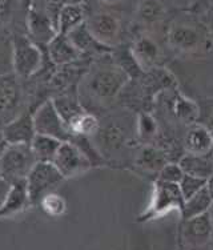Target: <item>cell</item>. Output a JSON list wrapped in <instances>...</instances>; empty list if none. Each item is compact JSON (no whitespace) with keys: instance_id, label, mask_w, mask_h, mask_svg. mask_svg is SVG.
<instances>
[{"instance_id":"5b68a950","label":"cell","mask_w":213,"mask_h":250,"mask_svg":"<svg viewBox=\"0 0 213 250\" xmlns=\"http://www.w3.org/2000/svg\"><path fill=\"white\" fill-rule=\"evenodd\" d=\"M65 178L62 176L53 163L35 164L25 180L28 189L29 198L32 205H39L40 200L51 192H55V188L59 187Z\"/></svg>"},{"instance_id":"d590c367","label":"cell","mask_w":213,"mask_h":250,"mask_svg":"<svg viewBox=\"0 0 213 250\" xmlns=\"http://www.w3.org/2000/svg\"><path fill=\"white\" fill-rule=\"evenodd\" d=\"M44 3H47V4H67L68 1H65V0H43Z\"/></svg>"},{"instance_id":"ba28073f","label":"cell","mask_w":213,"mask_h":250,"mask_svg":"<svg viewBox=\"0 0 213 250\" xmlns=\"http://www.w3.org/2000/svg\"><path fill=\"white\" fill-rule=\"evenodd\" d=\"M34 124L36 133L51 136L60 141H72L73 136L68 129L65 121L59 115L52 100L44 101L34 112Z\"/></svg>"},{"instance_id":"30bf717a","label":"cell","mask_w":213,"mask_h":250,"mask_svg":"<svg viewBox=\"0 0 213 250\" xmlns=\"http://www.w3.org/2000/svg\"><path fill=\"white\" fill-rule=\"evenodd\" d=\"M97 150L100 153H116L128 141V129L126 124L116 119L100 123V128L95 137Z\"/></svg>"},{"instance_id":"7a4b0ae2","label":"cell","mask_w":213,"mask_h":250,"mask_svg":"<svg viewBox=\"0 0 213 250\" xmlns=\"http://www.w3.org/2000/svg\"><path fill=\"white\" fill-rule=\"evenodd\" d=\"M184 196L180 190L179 184L163 183V181L156 180L149 205L139 217V221H150V220L165 216L172 210H177L181 214L183 208H184Z\"/></svg>"},{"instance_id":"8992f818","label":"cell","mask_w":213,"mask_h":250,"mask_svg":"<svg viewBox=\"0 0 213 250\" xmlns=\"http://www.w3.org/2000/svg\"><path fill=\"white\" fill-rule=\"evenodd\" d=\"M52 163L65 180L79 177L93 167L87 154L73 141H64L60 145Z\"/></svg>"},{"instance_id":"f546056e","label":"cell","mask_w":213,"mask_h":250,"mask_svg":"<svg viewBox=\"0 0 213 250\" xmlns=\"http://www.w3.org/2000/svg\"><path fill=\"white\" fill-rule=\"evenodd\" d=\"M205 185H207V180L200 177H194V176L185 173L183 176V178H181V181L179 183L180 190H181L183 196H184V200L192 197L193 194L200 192Z\"/></svg>"},{"instance_id":"603a6c76","label":"cell","mask_w":213,"mask_h":250,"mask_svg":"<svg viewBox=\"0 0 213 250\" xmlns=\"http://www.w3.org/2000/svg\"><path fill=\"white\" fill-rule=\"evenodd\" d=\"M100 123L99 117L93 115L91 112H83L82 115L78 116L75 120L68 125V129L71 130L73 139L75 137H88L92 139L96 136L100 128Z\"/></svg>"},{"instance_id":"836d02e7","label":"cell","mask_w":213,"mask_h":250,"mask_svg":"<svg viewBox=\"0 0 213 250\" xmlns=\"http://www.w3.org/2000/svg\"><path fill=\"white\" fill-rule=\"evenodd\" d=\"M8 146H10V144H8L7 139H5L3 130L0 129V159H1V156L4 154V152L7 150V148H8Z\"/></svg>"},{"instance_id":"74e56055","label":"cell","mask_w":213,"mask_h":250,"mask_svg":"<svg viewBox=\"0 0 213 250\" xmlns=\"http://www.w3.org/2000/svg\"><path fill=\"white\" fill-rule=\"evenodd\" d=\"M208 214H209V217H211V220H212V222H213V201H212V205H211V208H209Z\"/></svg>"},{"instance_id":"4fadbf2b","label":"cell","mask_w":213,"mask_h":250,"mask_svg":"<svg viewBox=\"0 0 213 250\" xmlns=\"http://www.w3.org/2000/svg\"><path fill=\"white\" fill-rule=\"evenodd\" d=\"M19 80L15 72L0 75V115H12L20 106L23 91Z\"/></svg>"},{"instance_id":"8d00e7d4","label":"cell","mask_w":213,"mask_h":250,"mask_svg":"<svg viewBox=\"0 0 213 250\" xmlns=\"http://www.w3.org/2000/svg\"><path fill=\"white\" fill-rule=\"evenodd\" d=\"M207 126H208L209 129H211V132H212V133H213V113H212V116H211V120H209V125H207Z\"/></svg>"},{"instance_id":"d4e9b609","label":"cell","mask_w":213,"mask_h":250,"mask_svg":"<svg viewBox=\"0 0 213 250\" xmlns=\"http://www.w3.org/2000/svg\"><path fill=\"white\" fill-rule=\"evenodd\" d=\"M212 197L209 194L207 187H204L200 192L193 194L192 197L187 198L184 201V208H183V212H181V218L183 221L192 218V217L200 216L204 213H208L209 208L212 205Z\"/></svg>"},{"instance_id":"7c38bea8","label":"cell","mask_w":213,"mask_h":250,"mask_svg":"<svg viewBox=\"0 0 213 250\" xmlns=\"http://www.w3.org/2000/svg\"><path fill=\"white\" fill-rule=\"evenodd\" d=\"M8 144H27L31 145L32 140L36 136V129L34 124V113L23 112L11 119L1 128Z\"/></svg>"},{"instance_id":"3957f363","label":"cell","mask_w":213,"mask_h":250,"mask_svg":"<svg viewBox=\"0 0 213 250\" xmlns=\"http://www.w3.org/2000/svg\"><path fill=\"white\" fill-rule=\"evenodd\" d=\"M36 163L31 145H10L0 159V174L11 184L25 181Z\"/></svg>"},{"instance_id":"ffe728a7","label":"cell","mask_w":213,"mask_h":250,"mask_svg":"<svg viewBox=\"0 0 213 250\" xmlns=\"http://www.w3.org/2000/svg\"><path fill=\"white\" fill-rule=\"evenodd\" d=\"M180 167L185 174L208 180L213 174V159L207 156L185 153L179 161Z\"/></svg>"},{"instance_id":"f35d334b","label":"cell","mask_w":213,"mask_h":250,"mask_svg":"<svg viewBox=\"0 0 213 250\" xmlns=\"http://www.w3.org/2000/svg\"><path fill=\"white\" fill-rule=\"evenodd\" d=\"M212 29H213V16H212Z\"/></svg>"},{"instance_id":"52a82bcc","label":"cell","mask_w":213,"mask_h":250,"mask_svg":"<svg viewBox=\"0 0 213 250\" xmlns=\"http://www.w3.org/2000/svg\"><path fill=\"white\" fill-rule=\"evenodd\" d=\"M89 32L99 43L109 48L120 42L121 20L113 11H96L85 20Z\"/></svg>"},{"instance_id":"e0dca14e","label":"cell","mask_w":213,"mask_h":250,"mask_svg":"<svg viewBox=\"0 0 213 250\" xmlns=\"http://www.w3.org/2000/svg\"><path fill=\"white\" fill-rule=\"evenodd\" d=\"M131 52L143 71H150L156 68V64L161 58V49L159 44L149 35H143L139 39H136Z\"/></svg>"},{"instance_id":"4dcf8cb0","label":"cell","mask_w":213,"mask_h":250,"mask_svg":"<svg viewBox=\"0 0 213 250\" xmlns=\"http://www.w3.org/2000/svg\"><path fill=\"white\" fill-rule=\"evenodd\" d=\"M183 176H184V170L181 169L180 164L168 161L157 173V180L163 181V183L179 184Z\"/></svg>"},{"instance_id":"6da1fadb","label":"cell","mask_w":213,"mask_h":250,"mask_svg":"<svg viewBox=\"0 0 213 250\" xmlns=\"http://www.w3.org/2000/svg\"><path fill=\"white\" fill-rule=\"evenodd\" d=\"M128 80V73L119 64L99 65L89 71L84 77L80 87V97H85L97 105L111 103L126 87Z\"/></svg>"},{"instance_id":"83f0119b","label":"cell","mask_w":213,"mask_h":250,"mask_svg":"<svg viewBox=\"0 0 213 250\" xmlns=\"http://www.w3.org/2000/svg\"><path fill=\"white\" fill-rule=\"evenodd\" d=\"M173 112L176 117L185 124H194L199 119L200 109L196 103L184 96H177L173 101Z\"/></svg>"},{"instance_id":"9a60e30c","label":"cell","mask_w":213,"mask_h":250,"mask_svg":"<svg viewBox=\"0 0 213 250\" xmlns=\"http://www.w3.org/2000/svg\"><path fill=\"white\" fill-rule=\"evenodd\" d=\"M184 149L187 153L207 156L213 150V133L207 125L191 124L184 136Z\"/></svg>"},{"instance_id":"e575fe53","label":"cell","mask_w":213,"mask_h":250,"mask_svg":"<svg viewBox=\"0 0 213 250\" xmlns=\"http://www.w3.org/2000/svg\"><path fill=\"white\" fill-rule=\"evenodd\" d=\"M205 187H207V189H208L209 194H211V197H212L213 200V174L208 178V180H207V185H205Z\"/></svg>"},{"instance_id":"ac0fdd59","label":"cell","mask_w":213,"mask_h":250,"mask_svg":"<svg viewBox=\"0 0 213 250\" xmlns=\"http://www.w3.org/2000/svg\"><path fill=\"white\" fill-rule=\"evenodd\" d=\"M28 189L25 181L12 184L8 196L0 207V218H10L16 214L25 212L28 207H31Z\"/></svg>"},{"instance_id":"5bb4252c","label":"cell","mask_w":213,"mask_h":250,"mask_svg":"<svg viewBox=\"0 0 213 250\" xmlns=\"http://www.w3.org/2000/svg\"><path fill=\"white\" fill-rule=\"evenodd\" d=\"M213 233V222L208 213L184 220L183 240L187 245L199 248L205 245Z\"/></svg>"},{"instance_id":"d6a6232c","label":"cell","mask_w":213,"mask_h":250,"mask_svg":"<svg viewBox=\"0 0 213 250\" xmlns=\"http://www.w3.org/2000/svg\"><path fill=\"white\" fill-rule=\"evenodd\" d=\"M11 187H12V184L10 181H7L1 174H0V207L3 205V202L8 196V193L11 190Z\"/></svg>"},{"instance_id":"4316f807","label":"cell","mask_w":213,"mask_h":250,"mask_svg":"<svg viewBox=\"0 0 213 250\" xmlns=\"http://www.w3.org/2000/svg\"><path fill=\"white\" fill-rule=\"evenodd\" d=\"M68 38L71 39V42L75 44V47L82 53L93 52V51H97L100 48H106L93 38V35L88 29L87 23H83L82 25H79L78 28L73 29L72 32H69Z\"/></svg>"},{"instance_id":"cb8c5ba5","label":"cell","mask_w":213,"mask_h":250,"mask_svg":"<svg viewBox=\"0 0 213 250\" xmlns=\"http://www.w3.org/2000/svg\"><path fill=\"white\" fill-rule=\"evenodd\" d=\"M53 103V105L56 108V111L59 112V115L62 116V119L65 121L67 126L72 123L78 116H80L83 112H85L87 109L83 106L82 101L79 100V97L69 96V95H60L51 99ZM71 132V130H69Z\"/></svg>"},{"instance_id":"44dd1931","label":"cell","mask_w":213,"mask_h":250,"mask_svg":"<svg viewBox=\"0 0 213 250\" xmlns=\"http://www.w3.org/2000/svg\"><path fill=\"white\" fill-rule=\"evenodd\" d=\"M135 161L136 165L143 170L155 172V173H159L161 168L168 163L163 149L153 145H143L136 153Z\"/></svg>"},{"instance_id":"2e32d148","label":"cell","mask_w":213,"mask_h":250,"mask_svg":"<svg viewBox=\"0 0 213 250\" xmlns=\"http://www.w3.org/2000/svg\"><path fill=\"white\" fill-rule=\"evenodd\" d=\"M48 58L52 64L58 67H65L78 62L83 53L79 51L75 44L68 38V35L58 34L47 45Z\"/></svg>"},{"instance_id":"7402d4cb","label":"cell","mask_w":213,"mask_h":250,"mask_svg":"<svg viewBox=\"0 0 213 250\" xmlns=\"http://www.w3.org/2000/svg\"><path fill=\"white\" fill-rule=\"evenodd\" d=\"M64 141L51 137V136H44L36 133V136L31 143V149L34 153L36 161L40 163H52L55 156L58 153L60 145Z\"/></svg>"},{"instance_id":"9c48e42d","label":"cell","mask_w":213,"mask_h":250,"mask_svg":"<svg viewBox=\"0 0 213 250\" xmlns=\"http://www.w3.org/2000/svg\"><path fill=\"white\" fill-rule=\"evenodd\" d=\"M27 28H28L29 39L38 45H48L58 32L56 19H53L52 15L40 7H31L27 15Z\"/></svg>"},{"instance_id":"d6986e66","label":"cell","mask_w":213,"mask_h":250,"mask_svg":"<svg viewBox=\"0 0 213 250\" xmlns=\"http://www.w3.org/2000/svg\"><path fill=\"white\" fill-rule=\"evenodd\" d=\"M87 20V11L84 5L80 3H67L60 7L56 18L59 34L68 35L79 25L85 23Z\"/></svg>"},{"instance_id":"277c9868","label":"cell","mask_w":213,"mask_h":250,"mask_svg":"<svg viewBox=\"0 0 213 250\" xmlns=\"http://www.w3.org/2000/svg\"><path fill=\"white\" fill-rule=\"evenodd\" d=\"M44 55L40 45L27 36H16L12 42V68L20 79H28L43 68Z\"/></svg>"},{"instance_id":"8fae6325","label":"cell","mask_w":213,"mask_h":250,"mask_svg":"<svg viewBox=\"0 0 213 250\" xmlns=\"http://www.w3.org/2000/svg\"><path fill=\"white\" fill-rule=\"evenodd\" d=\"M168 43L170 47L183 52H194L204 44L203 34L199 27L191 23L177 21L168 31Z\"/></svg>"},{"instance_id":"1f68e13d","label":"cell","mask_w":213,"mask_h":250,"mask_svg":"<svg viewBox=\"0 0 213 250\" xmlns=\"http://www.w3.org/2000/svg\"><path fill=\"white\" fill-rule=\"evenodd\" d=\"M137 129H139V135H140L141 139H150L157 133V124H156L155 119L152 116L143 113V115L139 116Z\"/></svg>"},{"instance_id":"484cf974","label":"cell","mask_w":213,"mask_h":250,"mask_svg":"<svg viewBox=\"0 0 213 250\" xmlns=\"http://www.w3.org/2000/svg\"><path fill=\"white\" fill-rule=\"evenodd\" d=\"M164 5L160 0H141L136 11V18L144 25H155L164 19Z\"/></svg>"},{"instance_id":"f1b7e54d","label":"cell","mask_w":213,"mask_h":250,"mask_svg":"<svg viewBox=\"0 0 213 250\" xmlns=\"http://www.w3.org/2000/svg\"><path fill=\"white\" fill-rule=\"evenodd\" d=\"M40 208L47 216L62 217L67 212V201L65 198L56 192H51L45 194L39 202Z\"/></svg>"}]
</instances>
